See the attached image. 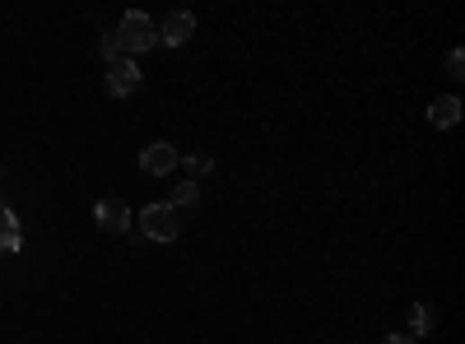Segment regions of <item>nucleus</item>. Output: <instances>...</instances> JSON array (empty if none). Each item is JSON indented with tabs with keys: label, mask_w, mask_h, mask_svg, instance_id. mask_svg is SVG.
I'll return each mask as SVG.
<instances>
[{
	"label": "nucleus",
	"mask_w": 465,
	"mask_h": 344,
	"mask_svg": "<svg viewBox=\"0 0 465 344\" xmlns=\"http://www.w3.org/2000/svg\"><path fill=\"white\" fill-rule=\"evenodd\" d=\"M112 38L121 47V57H145V51L158 47V23L149 14H140V10H130V14H121V29Z\"/></svg>",
	"instance_id": "1"
},
{
	"label": "nucleus",
	"mask_w": 465,
	"mask_h": 344,
	"mask_svg": "<svg viewBox=\"0 0 465 344\" xmlns=\"http://www.w3.org/2000/svg\"><path fill=\"white\" fill-rule=\"evenodd\" d=\"M140 233L149 237V243H177L182 215H177L173 205H145L140 209Z\"/></svg>",
	"instance_id": "2"
},
{
	"label": "nucleus",
	"mask_w": 465,
	"mask_h": 344,
	"mask_svg": "<svg viewBox=\"0 0 465 344\" xmlns=\"http://www.w3.org/2000/svg\"><path fill=\"white\" fill-rule=\"evenodd\" d=\"M103 89L112 93V98H130L135 89H140V66H135L130 57H117V61H107Z\"/></svg>",
	"instance_id": "3"
},
{
	"label": "nucleus",
	"mask_w": 465,
	"mask_h": 344,
	"mask_svg": "<svg viewBox=\"0 0 465 344\" xmlns=\"http://www.w3.org/2000/svg\"><path fill=\"white\" fill-rule=\"evenodd\" d=\"M177 163H182V149L168 145V140H154L149 149H140V168H145L149 177H168Z\"/></svg>",
	"instance_id": "4"
},
{
	"label": "nucleus",
	"mask_w": 465,
	"mask_h": 344,
	"mask_svg": "<svg viewBox=\"0 0 465 344\" xmlns=\"http://www.w3.org/2000/svg\"><path fill=\"white\" fill-rule=\"evenodd\" d=\"M191 33H196V14H191V10H173L168 19L158 23V42H168V47H186Z\"/></svg>",
	"instance_id": "5"
},
{
	"label": "nucleus",
	"mask_w": 465,
	"mask_h": 344,
	"mask_svg": "<svg viewBox=\"0 0 465 344\" xmlns=\"http://www.w3.org/2000/svg\"><path fill=\"white\" fill-rule=\"evenodd\" d=\"M94 219H98L107 233H126V228H130V209H126V200H98V205H94Z\"/></svg>",
	"instance_id": "6"
},
{
	"label": "nucleus",
	"mask_w": 465,
	"mask_h": 344,
	"mask_svg": "<svg viewBox=\"0 0 465 344\" xmlns=\"http://www.w3.org/2000/svg\"><path fill=\"white\" fill-rule=\"evenodd\" d=\"M428 121H433L437 130H452V126L461 121V98H456V93L433 98V102H428Z\"/></svg>",
	"instance_id": "7"
},
{
	"label": "nucleus",
	"mask_w": 465,
	"mask_h": 344,
	"mask_svg": "<svg viewBox=\"0 0 465 344\" xmlns=\"http://www.w3.org/2000/svg\"><path fill=\"white\" fill-rule=\"evenodd\" d=\"M437 331V307L433 303H415V312H409V335H433Z\"/></svg>",
	"instance_id": "8"
},
{
	"label": "nucleus",
	"mask_w": 465,
	"mask_h": 344,
	"mask_svg": "<svg viewBox=\"0 0 465 344\" xmlns=\"http://www.w3.org/2000/svg\"><path fill=\"white\" fill-rule=\"evenodd\" d=\"M201 205V181H182V187H177V196H173V209H196Z\"/></svg>",
	"instance_id": "9"
},
{
	"label": "nucleus",
	"mask_w": 465,
	"mask_h": 344,
	"mask_svg": "<svg viewBox=\"0 0 465 344\" xmlns=\"http://www.w3.org/2000/svg\"><path fill=\"white\" fill-rule=\"evenodd\" d=\"M182 163H186L191 181H196L201 172H210V168H214V158H205V154H182Z\"/></svg>",
	"instance_id": "10"
},
{
	"label": "nucleus",
	"mask_w": 465,
	"mask_h": 344,
	"mask_svg": "<svg viewBox=\"0 0 465 344\" xmlns=\"http://www.w3.org/2000/svg\"><path fill=\"white\" fill-rule=\"evenodd\" d=\"M98 51H103V61H117V57H121V47H117V38H112V33H103V38H98Z\"/></svg>",
	"instance_id": "11"
},
{
	"label": "nucleus",
	"mask_w": 465,
	"mask_h": 344,
	"mask_svg": "<svg viewBox=\"0 0 465 344\" xmlns=\"http://www.w3.org/2000/svg\"><path fill=\"white\" fill-rule=\"evenodd\" d=\"M461 70H465V57H461V51H447V75L461 79Z\"/></svg>",
	"instance_id": "12"
},
{
	"label": "nucleus",
	"mask_w": 465,
	"mask_h": 344,
	"mask_svg": "<svg viewBox=\"0 0 465 344\" xmlns=\"http://www.w3.org/2000/svg\"><path fill=\"white\" fill-rule=\"evenodd\" d=\"M381 344H419V340H415V335H400V331H396V335H387Z\"/></svg>",
	"instance_id": "13"
}]
</instances>
